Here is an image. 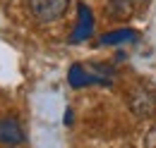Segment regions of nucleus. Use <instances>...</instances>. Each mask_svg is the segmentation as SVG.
<instances>
[{
	"label": "nucleus",
	"instance_id": "obj_5",
	"mask_svg": "<svg viewBox=\"0 0 156 148\" xmlns=\"http://www.w3.org/2000/svg\"><path fill=\"white\" fill-rule=\"evenodd\" d=\"M137 41H139V34L135 29H118V31L103 34L98 38L101 45H120V43H137Z\"/></svg>",
	"mask_w": 156,
	"mask_h": 148
},
{
	"label": "nucleus",
	"instance_id": "obj_4",
	"mask_svg": "<svg viewBox=\"0 0 156 148\" xmlns=\"http://www.w3.org/2000/svg\"><path fill=\"white\" fill-rule=\"evenodd\" d=\"M94 34V12L87 2H79L77 5V24H75V31L70 34V43H82Z\"/></svg>",
	"mask_w": 156,
	"mask_h": 148
},
{
	"label": "nucleus",
	"instance_id": "obj_2",
	"mask_svg": "<svg viewBox=\"0 0 156 148\" xmlns=\"http://www.w3.org/2000/svg\"><path fill=\"white\" fill-rule=\"evenodd\" d=\"M27 2H29L31 15L43 24H53L62 19L70 7V0H27Z\"/></svg>",
	"mask_w": 156,
	"mask_h": 148
},
{
	"label": "nucleus",
	"instance_id": "obj_1",
	"mask_svg": "<svg viewBox=\"0 0 156 148\" xmlns=\"http://www.w3.org/2000/svg\"><path fill=\"white\" fill-rule=\"evenodd\" d=\"M115 69L106 62H75L67 72L70 89H84V86H111Z\"/></svg>",
	"mask_w": 156,
	"mask_h": 148
},
{
	"label": "nucleus",
	"instance_id": "obj_3",
	"mask_svg": "<svg viewBox=\"0 0 156 148\" xmlns=\"http://www.w3.org/2000/svg\"><path fill=\"white\" fill-rule=\"evenodd\" d=\"M27 141V134L22 129L17 117H2L0 119V146L5 148H20Z\"/></svg>",
	"mask_w": 156,
	"mask_h": 148
}]
</instances>
